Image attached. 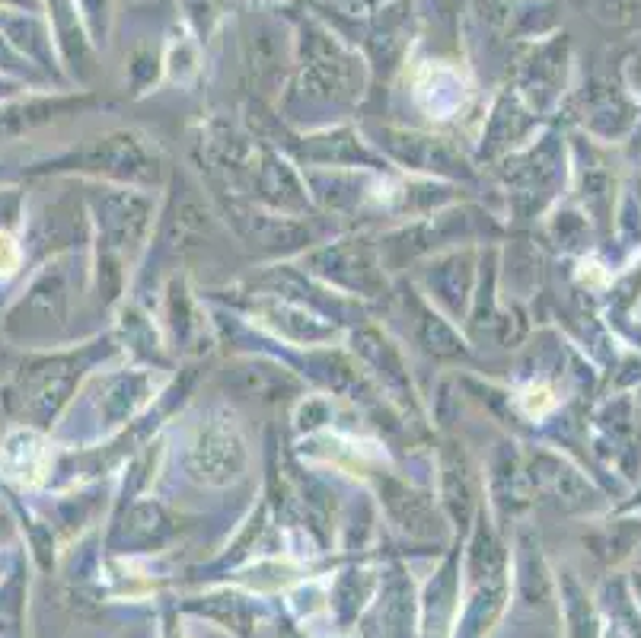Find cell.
Segmentation results:
<instances>
[{
    "instance_id": "cell-1",
    "label": "cell",
    "mask_w": 641,
    "mask_h": 638,
    "mask_svg": "<svg viewBox=\"0 0 641 638\" xmlns=\"http://www.w3.org/2000/svg\"><path fill=\"white\" fill-rule=\"evenodd\" d=\"M20 265V249H16L13 237L0 233V275H13Z\"/></svg>"
}]
</instances>
